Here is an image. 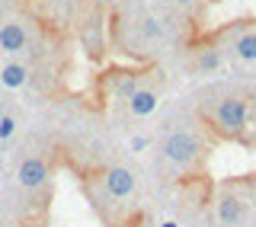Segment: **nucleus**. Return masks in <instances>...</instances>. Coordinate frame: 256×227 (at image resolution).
Segmentation results:
<instances>
[{
    "instance_id": "obj_1",
    "label": "nucleus",
    "mask_w": 256,
    "mask_h": 227,
    "mask_svg": "<svg viewBox=\"0 0 256 227\" xmlns=\"http://www.w3.org/2000/svg\"><path fill=\"white\" fill-rule=\"evenodd\" d=\"M218 148L205 125L196 118V112L166 118V125L154 138V170L166 186H180L196 176H208L205 166L212 160V150Z\"/></svg>"
},
{
    "instance_id": "obj_8",
    "label": "nucleus",
    "mask_w": 256,
    "mask_h": 227,
    "mask_svg": "<svg viewBox=\"0 0 256 227\" xmlns=\"http://www.w3.org/2000/svg\"><path fill=\"white\" fill-rule=\"evenodd\" d=\"M29 42H32V32L26 20H20V16H4L0 20V54L16 58L29 48Z\"/></svg>"
},
{
    "instance_id": "obj_2",
    "label": "nucleus",
    "mask_w": 256,
    "mask_h": 227,
    "mask_svg": "<svg viewBox=\"0 0 256 227\" xmlns=\"http://www.w3.org/2000/svg\"><path fill=\"white\" fill-rule=\"evenodd\" d=\"M80 189L102 227H132L144 214L138 208V173L128 164H96L80 170Z\"/></svg>"
},
{
    "instance_id": "obj_6",
    "label": "nucleus",
    "mask_w": 256,
    "mask_h": 227,
    "mask_svg": "<svg viewBox=\"0 0 256 227\" xmlns=\"http://www.w3.org/2000/svg\"><path fill=\"white\" fill-rule=\"evenodd\" d=\"M160 100H164V80H160V74L150 68V74L141 80V86L125 100V116L132 122H144V118H150L157 112Z\"/></svg>"
},
{
    "instance_id": "obj_4",
    "label": "nucleus",
    "mask_w": 256,
    "mask_h": 227,
    "mask_svg": "<svg viewBox=\"0 0 256 227\" xmlns=\"http://www.w3.org/2000/svg\"><path fill=\"white\" fill-rule=\"evenodd\" d=\"M253 214V198H250V182L246 173L228 176L214 182L212 189V205H208V221L212 227H244Z\"/></svg>"
},
{
    "instance_id": "obj_13",
    "label": "nucleus",
    "mask_w": 256,
    "mask_h": 227,
    "mask_svg": "<svg viewBox=\"0 0 256 227\" xmlns=\"http://www.w3.org/2000/svg\"><path fill=\"white\" fill-rule=\"evenodd\" d=\"M16 227H48V221H20Z\"/></svg>"
},
{
    "instance_id": "obj_11",
    "label": "nucleus",
    "mask_w": 256,
    "mask_h": 227,
    "mask_svg": "<svg viewBox=\"0 0 256 227\" xmlns=\"http://www.w3.org/2000/svg\"><path fill=\"white\" fill-rule=\"evenodd\" d=\"M166 4H170L173 10H180V13H192V10L202 6V0H166Z\"/></svg>"
},
{
    "instance_id": "obj_3",
    "label": "nucleus",
    "mask_w": 256,
    "mask_h": 227,
    "mask_svg": "<svg viewBox=\"0 0 256 227\" xmlns=\"http://www.w3.org/2000/svg\"><path fill=\"white\" fill-rule=\"evenodd\" d=\"M192 112L218 144H237L244 150H256V109L246 90L212 86L198 93Z\"/></svg>"
},
{
    "instance_id": "obj_7",
    "label": "nucleus",
    "mask_w": 256,
    "mask_h": 227,
    "mask_svg": "<svg viewBox=\"0 0 256 227\" xmlns=\"http://www.w3.org/2000/svg\"><path fill=\"white\" fill-rule=\"evenodd\" d=\"M224 68V52L218 45V38H196L189 48V74L196 77H208V74H218Z\"/></svg>"
},
{
    "instance_id": "obj_10",
    "label": "nucleus",
    "mask_w": 256,
    "mask_h": 227,
    "mask_svg": "<svg viewBox=\"0 0 256 227\" xmlns=\"http://www.w3.org/2000/svg\"><path fill=\"white\" fill-rule=\"evenodd\" d=\"M16 128H20V122H16L13 112H0V141H13L16 138Z\"/></svg>"
},
{
    "instance_id": "obj_12",
    "label": "nucleus",
    "mask_w": 256,
    "mask_h": 227,
    "mask_svg": "<svg viewBox=\"0 0 256 227\" xmlns=\"http://www.w3.org/2000/svg\"><path fill=\"white\" fill-rule=\"evenodd\" d=\"M246 182H250V198H253V212H256V170L246 173Z\"/></svg>"
},
{
    "instance_id": "obj_5",
    "label": "nucleus",
    "mask_w": 256,
    "mask_h": 227,
    "mask_svg": "<svg viewBox=\"0 0 256 227\" xmlns=\"http://www.w3.org/2000/svg\"><path fill=\"white\" fill-rule=\"evenodd\" d=\"M214 38L224 52V61H230L234 68L256 64V20H234L214 32Z\"/></svg>"
},
{
    "instance_id": "obj_9",
    "label": "nucleus",
    "mask_w": 256,
    "mask_h": 227,
    "mask_svg": "<svg viewBox=\"0 0 256 227\" xmlns=\"http://www.w3.org/2000/svg\"><path fill=\"white\" fill-rule=\"evenodd\" d=\"M29 80H32V68L22 64V61H16V58H10L0 68V84H4L6 90H22V86H29Z\"/></svg>"
},
{
    "instance_id": "obj_14",
    "label": "nucleus",
    "mask_w": 256,
    "mask_h": 227,
    "mask_svg": "<svg viewBox=\"0 0 256 227\" xmlns=\"http://www.w3.org/2000/svg\"><path fill=\"white\" fill-rule=\"evenodd\" d=\"M160 227H182L180 221H173V218H166V221H160Z\"/></svg>"
},
{
    "instance_id": "obj_15",
    "label": "nucleus",
    "mask_w": 256,
    "mask_h": 227,
    "mask_svg": "<svg viewBox=\"0 0 256 227\" xmlns=\"http://www.w3.org/2000/svg\"><path fill=\"white\" fill-rule=\"evenodd\" d=\"M246 93H250V102H253V109H256V86H250Z\"/></svg>"
}]
</instances>
